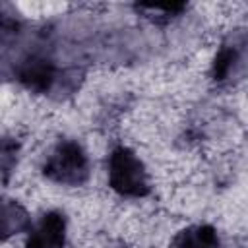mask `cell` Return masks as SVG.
I'll use <instances>...</instances> for the list:
<instances>
[{
  "label": "cell",
  "instance_id": "ba28073f",
  "mask_svg": "<svg viewBox=\"0 0 248 248\" xmlns=\"http://www.w3.org/2000/svg\"><path fill=\"white\" fill-rule=\"evenodd\" d=\"M186 8V4H140L136 6V10L140 14H143L147 19L157 21V23H165L172 17H176L182 10Z\"/></svg>",
  "mask_w": 248,
  "mask_h": 248
},
{
  "label": "cell",
  "instance_id": "9c48e42d",
  "mask_svg": "<svg viewBox=\"0 0 248 248\" xmlns=\"http://www.w3.org/2000/svg\"><path fill=\"white\" fill-rule=\"evenodd\" d=\"M16 155H17V143L12 141L10 138H4V141H2V172H4V182L8 180L10 170L16 165Z\"/></svg>",
  "mask_w": 248,
  "mask_h": 248
},
{
  "label": "cell",
  "instance_id": "277c9868",
  "mask_svg": "<svg viewBox=\"0 0 248 248\" xmlns=\"http://www.w3.org/2000/svg\"><path fill=\"white\" fill-rule=\"evenodd\" d=\"M58 72L54 62L41 54L31 52L16 66V79L33 93H48L56 83Z\"/></svg>",
  "mask_w": 248,
  "mask_h": 248
},
{
  "label": "cell",
  "instance_id": "5b68a950",
  "mask_svg": "<svg viewBox=\"0 0 248 248\" xmlns=\"http://www.w3.org/2000/svg\"><path fill=\"white\" fill-rule=\"evenodd\" d=\"M25 248H68L66 242V217L60 211H48L41 221L31 227Z\"/></svg>",
  "mask_w": 248,
  "mask_h": 248
},
{
  "label": "cell",
  "instance_id": "7a4b0ae2",
  "mask_svg": "<svg viewBox=\"0 0 248 248\" xmlns=\"http://www.w3.org/2000/svg\"><path fill=\"white\" fill-rule=\"evenodd\" d=\"M108 186L126 198H143L151 192L143 163L126 145L114 147L108 155Z\"/></svg>",
  "mask_w": 248,
  "mask_h": 248
},
{
  "label": "cell",
  "instance_id": "8992f818",
  "mask_svg": "<svg viewBox=\"0 0 248 248\" xmlns=\"http://www.w3.org/2000/svg\"><path fill=\"white\" fill-rule=\"evenodd\" d=\"M169 248H221V244L211 225H192L176 232Z\"/></svg>",
  "mask_w": 248,
  "mask_h": 248
},
{
  "label": "cell",
  "instance_id": "6da1fadb",
  "mask_svg": "<svg viewBox=\"0 0 248 248\" xmlns=\"http://www.w3.org/2000/svg\"><path fill=\"white\" fill-rule=\"evenodd\" d=\"M43 174L62 186H81L89 178V159L74 140H60L43 163Z\"/></svg>",
  "mask_w": 248,
  "mask_h": 248
},
{
  "label": "cell",
  "instance_id": "3957f363",
  "mask_svg": "<svg viewBox=\"0 0 248 248\" xmlns=\"http://www.w3.org/2000/svg\"><path fill=\"white\" fill-rule=\"evenodd\" d=\"M248 74V31L236 29L229 33L211 66V78L215 83H232Z\"/></svg>",
  "mask_w": 248,
  "mask_h": 248
},
{
  "label": "cell",
  "instance_id": "52a82bcc",
  "mask_svg": "<svg viewBox=\"0 0 248 248\" xmlns=\"http://www.w3.org/2000/svg\"><path fill=\"white\" fill-rule=\"evenodd\" d=\"M29 217L25 213V209L21 205H17L12 200H6L2 205V236L8 238L14 232H21L25 229H29Z\"/></svg>",
  "mask_w": 248,
  "mask_h": 248
}]
</instances>
